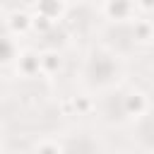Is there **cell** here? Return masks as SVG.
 Instances as JSON below:
<instances>
[{"mask_svg": "<svg viewBox=\"0 0 154 154\" xmlns=\"http://www.w3.org/2000/svg\"><path fill=\"white\" fill-rule=\"evenodd\" d=\"M63 154H99V142H94L87 132H79L77 140H65L60 142Z\"/></svg>", "mask_w": 154, "mask_h": 154, "instance_id": "obj_1", "label": "cell"}, {"mask_svg": "<svg viewBox=\"0 0 154 154\" xmlns=\"http://www.w3.org/2000/svg\"><path fill=\"white\" fill-rule=\"evenodd\" d=\"M34 154H63V149H60V142H55V140H41L36 147H34Z\"/></svg>", "mask_w": 154, "mask_h": 154, "instance_id": "obj_2", "label": "cell"}]
</instances>
